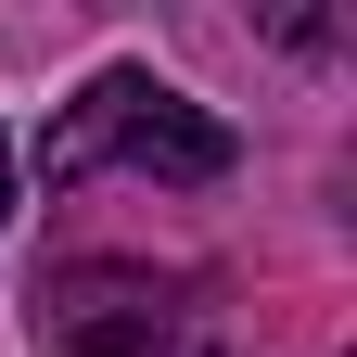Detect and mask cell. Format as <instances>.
<instances>
[{
  "label": "cell",
  "mask_w": 357,
  "mask_h": 357,
  "mask_svg": "<svg viewBox=\"0 0 357 357\" xmlns=\"http://www.w3.org/2000/svg\"><path fill=\"white\" fill-rule=\"evenodd\" d=\"M230 128H217L192 89H166L153 64H102L77 89V102L52 115V141H38V178L52 192H77V178L102 166H141V178H178V192H204V178H230Z\"/></svg>",
  "instance_id": "obj_1"
},
{
  "label": "cell",
  "mask_w": 357,
  "mask_h": 357,
  "mask_svg": "<svg viewBox=\"0 0 357 357\" xmlns=\"http://www.w3.org/2000/svg\"><path fill=\"white\" fill-rule=\"evenodd\" d=\"M38 344L52 357H217L204 344V306L166 281V268H128V255H77L38 281Z\"/></svg>",
  "instance_id": "obj_2"
},
{
  "label": "cell",
  "mask_w": 357,
  "mask_h": 357,
  "mask_svg": "<svg viewBox=\"0 0 357 357\" xmlns=\"http://www.w3.org/2000/svg\"><path fill=\"white\" fill-rule=\"evenodd\" d=\"M0 217H13V141H0Z\"/></svg>",
  "instance_id": "obj_3"
}]
</instances>
